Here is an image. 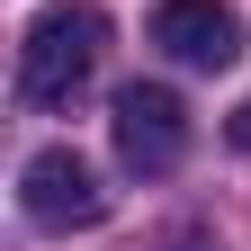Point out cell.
Segmentation results:
<instances>
[{"instance_id": "obj_1", "label": "cell", "mask_w": 251, "mask_h": 251, "mask_svg": "<svg viewBox=\"0 0 251 251\" xmlns=\"http://www.w3.org/2000/svg\"><path fill=\"white\" fill-rule=\"evenodd\" d=\"M99 63H108V18L90 0H63L18 36V90H27V108H72L99 81Z\"/></svg>"}, {"instance_id": "obj_2", "label": "cell", "mask_w": 251, "mask_h": 251, "mask_svg": "<svg viewBox=\"0 0 251 251\" xmlns=\"http://www.w3.org/2000/svg\"><path fill=\"white\" fill-rule=\"evenodd\" d=\"M108 135H117V162L126 171L162 179L188 152V108H179V90H162V81H126L117 108H108Z\"/></svg>"}, {"instance_id": "obj_3", "label": "cell", "mask_w": 251, "mask_h": 251, "mask_svg": "<svg viewBox=\"0 0 251 251\" xmlns=\"http://www.w3.org/2000/svg\"><path fill=\"white\" fill-rule=\"evenodd\" d=\"M18 206H27V225L72 233V225H99V215H108V188L90 179V162L72 144H54V152H36V162L18 171Z\"/></svg>"}, {"instance_id": "obj_4", "label": "cell", "mask_w": 251, "mask_h": 251, "mask_svg": "<svg viewBox=\"0 0 251 251\" xmlns=\"http://www.w3.org/2000/svg\"><path fill=\"white\" fill-rule=\"evenodd\" d=\"M152 45L171 63H188V72H225V63H242V18L225 0H162L152 9Z\"/></svg>"}, {"instance_id": "obj_5", "label": "cell", "mask_w": 251, "mask_h": 251, "mask_svg": "<svg viewBox=\"0 0 251 251\" xmlns=\"http://www.w3.org/2000/svg\"><path fill=\"white\" fill-rule=\"evenodd\" d=\"M225 135H233V152H251V99L233 108V126H225Z\"/></svg>"}, {"instance_id": "obj_6", "label": "cell", "mask_w": 251, "mask_h": 251, "mask_svg": "<svg viewBox=\"0 0 251 251\" xmlns=\"http://www.w3.org/2000/svg\"><path fill=\"white\" fill-rule=\"evenodd\" d=\"M171 251H215V242H206V233H179V242H171Z\"/></svg>"}]
</instances>
